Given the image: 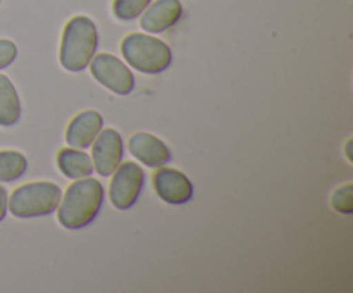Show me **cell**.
Instances as JSON below:
<instances>
[{"mask_svg": "<svg viewBox=\"0 0 353 293\" xmlns=\"http://www.w3.org/2000/svg\"><path fill=\"white\" fill-rule=\"evenodd\" d=\"M103 202V186L93 178H81L72 183L59 202V223L68 230L88 226L99 214Z\"/></svg>", "mask_w": 353, "mask_h": 293, "instance_id": "obj_1", "label": "cell"}, {"mask_svg": "<svg viewBox=\"0 0 353 293\" xmlns=\"http://www.w3.org/2000/svg\"><path fill=\"white\" fill-rule=\"evenodd\" d=\"M99 45L95 23L86 16H76L65 24L61 41V59L62 68L68 71H83L92 61L93 54Z\"/></svg>", "mask_w": 353, "mask_h": 293, "instance_id": "obj_2", "label": "cell"}, {"mask_svg": "<svg viewBox=\"0 0 353 293\" xmlns=\"http://www.w3.org/2000/svg\"><path fill=\"white\" fill-rule=\"evenodd\" d=\"M121 52L128 64L147 74H159L172 62V52L164 41L141 33L128 34L121 43Z\"/></svg>", "mask_w": 353, "mask_h": 293, "instance_id": "obj_3", "label": "cell"}, {"mask_svg": "<svg viewBox=\"0 0 353 293\" xmlns=\"http://www.w3.org/2000/svg\"><path fill=\"white\" fill-rule=\"evenodd\" d=\"M62 199V190L55 183L37 181L28 183L14 190L9 199L7 209L10 214L21 219L26 217L48 216L59 207Z\"/></svg>", "mask_w": 353, "mask_h": 293, "instance_id": "obj_4", "label": "cell"}, {"mask_svg": "<svg viewBox=\"0 0 353 293\" xmlns=\"http://www.w3.org/2000/svg\"><path fill=\"white\" fill-rule=\"evenodd\" d=\"M112 174L114 178L109 190L110 202H112L116 209H130L137 202L141 188H143V169L138 164H134V162H124V164L117 165V169Z\"/></svg>", "mask_w": 353, "mask_h": 293, "instance_id": "obj_5", "label": "cell"}, {"mask_svg": "<svg viewBox=\"0 0 353 293\" xmlns=\"http://www.w3.org/2000/svg\"><path fill=\"white\" fill-rule=\"evenodd\" d=\"M92 74L100 85L109 88L117 95H128L134 88V76L126 64L110 54H99L90 61Z\"/></svg>", "mask_w": 353, "mask_h": 293, "instance_id": "obj_6", "label": "cell"}, {"mask_svg": "<svg viewBox=\"0 0 353 293\" xmlns=\"http://www.w3.org/2000/svg\"><path fill=\"white\" fill-rule=\"evenodd\" d=\"M93 169L102 176H110L123 161V140L116 130L100 131L93 140Z\"/></svg>", "mask_w": 353, "mask_h": 293, "instance_id": "obj_7", "label": "cell"}, {"mask_svg": "<svg viewBox=\"0 0 353 293\" xmlns=\"http://www.w3.org/2000/svg\"><path fill=\"white\" fill-rule=\"evenodd\" d=\"M154 186L157 195L164 202L174 203H186L193 195V185L181 171L171 168L159 169L154 174Z\"/></svg>", "mask_w": 353, "mask_h": 293, "instance_id": "obj_8", "label": "cell"}, {"mask_svg": "<svg viewBox=\"0 0 353 293\" xmlns=\"http://www.w3.org/2000/svg\"><path fill=\"white\" fill-rule=\"evenodd\" d=\"M183 16V6L179 0H157L143 10L140 26L147 33H162L174 26Z\"/></svg>", "mask_w": 353, "mask_h": 293, "instance_id": "obj_9", "label": "cell"}, {"mask_svg": "<svg viewBox=\"0 0 353 293\" xmlns=\"http://www.w3.org/2000/svg\"><path fill=\"white\" fill-rule=\"evenodd\" d=\"M130 152L134 159L141 161L148 168H161L171 161V152L168 145L148 133H137L131 137Z\"/></svg>", "mask_w": 353, "mask_h": 293, "instance_id": "obj_10", "label": "cell"}, {"mask_svg": "<svg viewBox=\"0 0 353 293\" xmlns=\"http://www.w3.org/2000/svg\"><path fill=\"white\" fill-rule=\"evenodd\" d=\"M103 119L97 110H85L69 123L65 141L74 148H88L102 131Z\"/></svg>", "mask_w": 353, "mask_h": 293, "instance_id": "obj_11", "label": "cell"}, {"mask_svg": "<svg viewBox=\"0 0 353 293\" xmlns=\"http://www.w3.org/2000/svg\"><path fill=\"white\" fill-rule=\"evenodd\" d=\"M57 165L68 178L81 179L93 172V164L90 155L78 148H62L57 155Z\"/></svg>", "mask_w": 353, "mask_h": 293, "instance_id": "obj_12", "label": "cell"}, {"mask_svg": "<svg viewBox=\"0 0 353 293\" xmlns=\"http://www.w3.org/2000/svg\"><path fill=\"white\" fill-rule=\"evenodd\" d=\"M21 117V102L7 76L0 74V126H12Z\"/></svg>", "mask_w": 353, "mask_h": 293, "instance_id": "obj_13", "label": "cell"}, {"mask_svg": "<svg viewBox=\"0 0 353 293\" xmlns=\"http://www.w3.org/2000/svg\"><path fill=\"white\" fill-rule=\"evenodd\" d=\"M28 168V161L23 154L14 150L0 152V181H14L21 178Z\"/></svg>", "mask_w": 353, "mask_h": 293, "instance_id": "obj_14", "label": "cell"}, {"mask_svg": "<svg viewBox=\"0 0 353 293\" xmlns=\"http://www.w3.org/2000/svg\"><path fill=\"white\" fill-rule=\"evenodd\" d=\"M152 0H114V14L117 19L131 21L143 14Z\"/></svg>", "mask_w": 353, "mask_h": 293, "instance_id": "obj_15", "label": "cell"}, {"mask_svg": "<svg viewBox=\"0 0 353 293\" xmlns=\"http://www.w3.org/2000/svg\"><path fill=\"white\" fill-rule=\"evenodd\" d=\"M333 207L338 212L350 214L353 209V199H352V185L343 186V188L336 190L333 195Z\"/></svg>", "mask_w": 353, "mask_h": 293, "instance_id": "obj_16", "label": "cell"}, {"mask_svg": "<svg viewBox=\"0 0 353 293\" xmlns=\"http://www.w3.org/2000/svg\"><path fill=\"white\" fill-rule=\"evenodd\" d=\"M17 55V47L10 40H0V69H6L14 62Z\"/></svg>", "mask_w": 353, "mask_h": 293, "instance_id": "obj_17", "label": "cell"}, {"mask_svg": "<svg viewBox=\"0 0 353 293\" xmlns=\"http://www.w3.org/2000/svg\"><path fill=\"white\" fill-rule=\"evenodd\" d=\"M7 205H9V196H7L6 188H3V186H0V221L6 217Z\"/></svg>", "mask_w": 353, "mask_h": 293, "instance_id": "obj_18", "label": "cell"}]
</instances>
